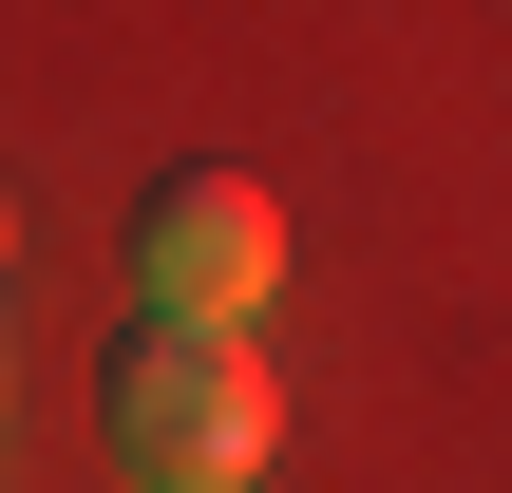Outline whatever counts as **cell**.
<instances>
[{
	"label": "cell",
	"instance_id": "1",
	"mask_svg": "<svg viewBox=\"0 0 512 493\" xmlns=\"http://www.w3.org/2000/svg\"><path fill=\"white\" fill-rule=\"evenodd\" d=\"M266 437H285V399H266L247 323H171V304H133V323L95 342V456H114L133 493H247Z\"/></svg>",
	"mask_w": 512,
	"mask_h": 493
},
{
	"label": "cell",
	"instance_id": "2",
	"mask_svg": "<svg viewBox=\"0 0 512 493\" xmlns=\"http://www.w3.org/2000/svg\"><path fill=\"white\" fill-rule=\"evenodd\" d=\"M266 285H285V209H266V171L190 152V171L133 190V304H171V323H247Z\"/></svg>",
	"mask_w": 512,
	"mask_h": 493
}]
</instances>
